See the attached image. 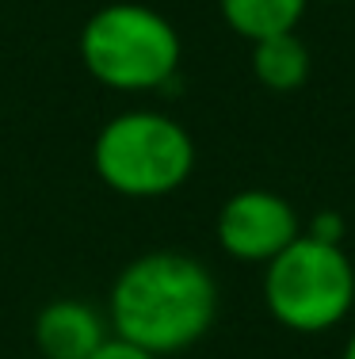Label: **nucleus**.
Masks as SVG:
<instances>
[{
	"mask_svg": "<svg viewBox=\"0 0 355 359\" xmlns=\"http://www.w3.org/2000/svg\"><path fill=\"white\" fill-rule=\"evenodd\" d=\"M306 4L309 0H218L225 23L237 35H244L252 42L294 31L302 12H306Z\"/></svg>",
	"mask_w": 355,
	"mask_h": 359,
	"instance_id": "6e6552de",
	"label": "nucleus"
},
{
	"mask_svg": "<svg viewBox=\"0 0 355 359\" xmlns=\"http://www.w3.org/2000/svg\"><path fill=\"white\" fill-rule=\"evenodd\" d=\"M218 287L195 256L149 252L111 287V329L118 340L168 355L191 348L210 329Z\"/></svg>",
	"mask_w": 355,
	"mask_h": 359,
	"instance_id": "f257e3e1",
	"label": "nucleus"
},
{
	"mask_svg": "<svg viewBox=\"0 0 355 359\" xmlns=\"http://www.w3.org/2000/svg\"><path fill=\"white\" fill-rule=\"evenodd\" d=\"M92 161L111 191L153 199L176 191L191 176L195 145L176 118L157 111H126L99 130Z\"/></svg>",
	"mask_w": 355,
	"mask_h": 359,
	"instance_id": "7ed1b4c3",
	"label": "nucleus"
},
{
	"mask_svg": "<svg viewBox=\"0 0 355 359\" xmlns=\"http://www.w3.org/2000/svg\"><path fill=\"white\" fill-rule=\"evenodd\" d=\"M309 237H317V241H333V245H340V237H344V218H340V215H333V210L317 215V218H314V229H309Z\"/></svg>",
	"mask_w": 355,
	"mask_h": 359,
	"instance_id": "9d476101",
	"label": "nucleus"
},
{
	"mask_svg": "<svg viewBox=\"0 0 355 359\" xmlns=\"http://www.w3.org/2000/svg\"><path fill=\"white\" fill-rule=\"evenodd\" d=\"M252 73L272 92H294L309 76V50L302 46V39L294 31L260 39L256 50H252Z\"/></svg>",
	"mask_w": 355,
	"mask_h": 359,
	"instance_id": "0eeeda50",
	"label": "nucleus"
},
{
	"mask_svg": "<svg viewBox=\"0 0 355 359\" xmlns=\"http://www.w3.org/2000/svg\"><path fill=\"white\" fill-rule=\"evenodd\" d=\"M107 340V325L96 306L81 298H57L35 318V344L42 359H88Z\"/></svg>",
	"mask_w": 355,
	"mask_h": 359,
	"instance_id": "423d86ee",
	"label": "nucleus"
},
{
	"mask_svg": "<svg viewBox=\"0 0 355 359\" xmlns=\"http://www.w3.org/2000/svg\"><path fill=\"white\" fill-rule=\"evenodd\" d=\"M264 302L294 332H325L348 318L355 302V268L333 241L298 237L264 271Z\"/></svg>",
	"mask_w": 355,
	"mask_h": 359,
	"instance_id": "20e7f679",
	"label": "nucleus"
},
{
	"mask_svg": "<svg viewBox=\"0 0 355 359\" xmlns=\"http://www.w3.org/2000/svg\"><path fill=\"white\" fill-rule=\"evenodd\" d=\"M81 62L107 88H160L180 65V35L146 4H107L84 23Z\"/></svg>",
	"mask_w": 355,
	"mask_h": 359,
	"instance_id": "f03ea898",
	"label": "nucleus"
},
{
	"mask_svg": "<svg viewBox=\"0 0 355 359\" xmlns=\"http://www.w3.org/2000/svg\"><path fill=\"white\" fill-rule=\"evenodd\" d=\"M302 237L294 207L275 191H241L218 215V241L237 260H275L291 241Z\"/></svg>",
	"mask_w": 355,
	"mask_h": 359,
	"instance_id": "39448f33",
	"label": "nucleus"
},
{
	"mask_svg": "<svg viewBox=\"0 0 355 359\" xmlns=\"http://www.w3.org/2000/svg\"><path fill=\"white\" fill-rule=\"evenodd\" d=\"M344 359H355V332H351V340H348V348H344Z\"/></svg>",
	"mask_w": 355,
	"mask_h": 359,
	"instance_id": "9b49d317",
	"label": "nucleus"
},
{
	"mask_svg": "<svg viewBox=\"0 0 355 359\" xmlns=\"http://www.w3.org/2000/svg\"><path fill=\"white\" fill-rule=\"evenodd\" d=\"M88 359H160L153 352H146V348H138V344H130V340H118V337H107L104 344L96 348Z\"/></svg>",
	"mask_w": 355,
	"mask_h": 359,
	"instance_id": "1a4fd4ad",
	"label": "nucleus"
}]
</instances>
